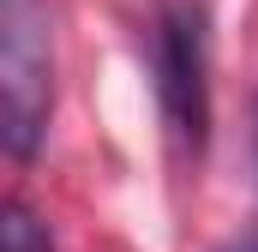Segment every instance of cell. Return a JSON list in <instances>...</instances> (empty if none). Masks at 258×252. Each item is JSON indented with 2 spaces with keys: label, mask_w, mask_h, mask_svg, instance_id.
<instances>
[{
  "label": "cell",
  "mask_w": 258,
  "mask_h": 252,
  "mask_svg": "<svg viewBox=\"0 0 258 252\" xmlns=\"http://www.w3.org/2000/svg\"><path fill=\"white\" fill-rule=\"evenodd\" d=\"M54 108V60H48V6L0 0V138L18 162L36 156Z\"/></svg>",
  "instance_id": "obj_1"
},
{
  "label": "cell",
  "mask_w": 258,
  "mask_h": 252,
  "mask_svg": "<svg viewBox=\"0 0 258 252\" xmlns=\"http://www.w3.org/2000/svg\"><path fill=\"white\" fill-rule=\"evenodd\" d=\"M156 96L174 138L204 150L210 138V12L204 0H162L156 18Z\"/></svg>",
  "instance_id": "obj_2"
},
{
  "label": "cell",
  "mask_w": 258,
  "mask_h": 252,
  "mask_svg": "<svg viewBox=\"0 0 258 252\" xmlns=\"http://www.w3.org/2000/svg\"><path fill=\"white\" fill-rule=\"evenodd\" d=\"M0 240H6V252H54L48 228L36 222V210H30V204H18V198H6V222H0Z\"/></svg>",
  "instance_id": "obj_3"
},
{
  "label": "cell",
  "mask_w": 258,
  "mask_h": 252,
  "mask_svg": "<svg viewBox=\"0 0 258 252\" xmlns=\"http://www.w3.org/2000/svg\"><path fill=\"white\" fill-rule=\"evenodd\" d=\"M240 252H258V222H252V234H246V240H240Z\"/></svg>",
  "instance_id": "obj_4"
}]
</instances>
